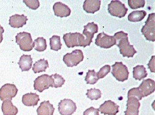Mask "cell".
Wrapping results in <instances>:
<instances>
[{
  "label": "cell",
  "instance_id": "cell-1",
  "mask_svg": "<svg viewBox=\"0 0 155 115\" xmlns=\"http://www.w3.org/2000/svg\"><path fill=\"white\" fill-rule=\"evenodd\" d=\"M114 37L116 41V45L120 48V53L123 57L132 58L137 53L134 46L130 44L128 38V34L123 31L116 32Z\"/></svg>",
  "mask_w": 155,
  "mask_h": 115
},
{
  "label": "cell",
  "instance_id": "cell-2",
  "mask_svg": "<svg viewBox=\"0 0 155 115\" xmlns=\"http://www.w3.org/2000/svg\"><path fill=\"white\" fill-rule=\"evenodd\" d=\"M63 40L68 47H74L75 46L86 47L91 44L86 40L84 35L79 32L68 33L63 35Z\"/></svg>",
  "mask_w": 155,
  "mask_h": 115
},
{
  "label": "cell",
  "instance_id": "cell-3",
  "mask_svg": "<svg viewBox=\"0 0 155 115\" xmlns=\"http://www.w3.org/2000/svg\"><path fill=\"white\" fill-rule=\"evenodd\" d=\"M16 43L23 51H30L35 46L30 33L22 32L18 33L15 37Z\"/></svg>",
  "mask_w": 155,
  "mask_h": 115
},
{
  "label": "cell",
  "instance_id": "cell-4",
  "mask_svg": "<svg viewBox=\"0 0 155 115\" xmlns=\"http://www.w3.org/2000/svg\"><path fill=\"white\" fill-rule=\"evenodd\" d=\"M142 34L147 40L154 42L155 41V14L154 13L149 15L146 21L145 25L141 29Z\"/></svg>",
  "mask_w": 155,
  "mask_h": 115
},
{
  "label": "cell",
  "instance_id": "cell-5",
  "mask_svg": "<svg viewBox=\"0 0 155 115\" xmlns=\"http://www.w3.org/2000/svg\"><path fill=\"white\" fill-rule=\"evenodd\" d=\"M108 11L112 16L122 18L126 15L128 11V8L125 7V5L121 2L114 0L109 4Z\"/></svg>",
  "mask_w": 155,
  "mask_h": 115
},
{
  "label": "cell",
  "instance_id": "cell-6",
  "mask_svg": "<svg viewBox=\"0 0 155 115\" xmlns=\"http://www.w3.org/2000/svg\"><path fill=\"white\" fill-rule=\"evenodd\" d=\"M112 74L117 80L124 82L128 78L129 71L127 66L123 65L122 62H116L112 66Z\"/></svg>",
  "mask_w": 155,
  "mask_h": 115
},
{
  "label": "cell",
  "instance_id": "cell-7",
  "mask_svg": "<svg viewBox=\"0 0 155 115\" xmlns=\"http://www.w3.org/2000/svg\"><path fill=\"white\" fill-rule=\"evenodd\" d=\"M84 54L81 50H76L63 56V62L68 67H73L83 61Z\"/></svg>",
  "mask_w": 155,
  "mask_h": 115
},
{
  "label": "cell",
  "instance_id": "cell-8",
  "mask_svg": "<svg viewBox=\"0 0 155 115\" xmlns=\"http://www.w3.org/2000/svg\"><path fill=\"white\" fill-rule=\"evenodd\" d=\"M50 87H53V79L51 76L47 74L38 77L34 81V89L40 92H42Z\"/></svg>",
  "mask_w": 155,
  "mask_h": 115
},
{
  "label": "cell",
  "instance_id": "cell-9",
  "mask_svg": "<svg viewBox=\"0 0 155 115\" xmlns=\"http://www.w3.org/2000/svg\"><path fill=\"white\" fill-rule=\"evenodd\" d=\"M95 44L100 47L108 49L113 46L116 45V41L114 36L109 35L105 32H101L97 35L95 40Z\"/></svg>",
  "mask_w": 155,
  "mask_h": 115
},
{
  "label": "cell",
  "instance_id": "cell-10",
  "mask_svg": "<svg viewBox=\"0 0 155 115\" xmlns=\"http://www.w3.org/2000/svg\"><path fill=\"white\" fill-rule=\"evenodd\" d=\"M76 110L75 102L69 99H63L58 104V110L61 115H71Z\"/></svg>",
  "mask_w": 155,
  "mask_h": 115
},
{
  "label": "cell",
  "instance_id": "cell-11",
  "mask_svg": "<svg viewBox=\"0 0 155 115\" xmlns=\"http://www.w3.org/2000/svg\"><path fill=\"white\" fill-rule=\"evenodd\" d=\"M18 89L14 84L6 83L0 89V99L11 100L16 96Z\"/></svg>",
  "mask_w": 155,
  "mask_h": 115
},
{
  "label": "cell",
  "instance_id": "cell-12",
  "mask_svg": "<svg viewBox=\"0 0 155 115\" xmlns=\"http://www.w3.org/2000/svg\"><path fill=\"white\" fill-rule=\"evenodd\" d=\"M98 111L104 114L116 115L119 112V106L110 100L106 101L100 105L98 109Z\"/></svg>",
  "mask_w": 155,
  "mask_h": 115
},
{
  "label": "cell",
  "instance_id": "cell-13",
  "mask_svg": "<svg viewBox=\"0 0 155 115\" xmlns=\"http://www.w3.org/2000/svg\"><path fill=\"white\" fill-rule=\"evenodd\" d=\"M127 106V108L124 112V115H139L140 103L137 99L134 97L128 98Z\"/></svg>",
  "mask_w": 155,
  "mask_h": 115
},
{
  "label": "cell",
  "instance_id": "cell-14",
  "mask_svg": "<svg viewBox=\"0 0 155 115\" xmlns=\"http://www.w3.org/2000/svg\"><path fill=\"white\" fill-rule=\"evenodd\" d=\"M138 88L143 98H144L154 92L155 82L151 78H148V79L143 80Z\"/></svg>",
  "mask_w": 155,
  "mask_h": 115
},
{
  "label": "cell",
  "instance_id": "cell-15",
  "mask_svg": "<svg viewBox=\"0 0 155 115\" xmlns=\"http://www.w3.org/2000/svg\"><path fill=\"white\" fill-rule=\"evenodd\" d=\"M53 10L57 17H67L70 15L71 10L67 5L61 3L56 2L53 6Z\"/></svg>",
  "mask_w": 155,
  "mask_h": 115
},
{
  "label": "cell",
  "instance_id": "cell-16",
  "mask_svg": "<svg viewBox=\"0 0 155 115\" xmlns=\"http://www.w3.org/2000/svg\"><path fill=\"white\" fill-rule=\"evenodd\" d=\"M98 31V27L94 22H89L86 26H84V29L83 31V35H85L86 40L91 43L93 38L94 37V34H96Z\"/></svg>",
  "mask_w": 155,
  "mask_h": 115
},
{
  "label": "cell",
  "instance_id": "cell-17",
  "mask_svg": "<svg viewBox=\"0 0 155 115\" xmlns=\"http://www.w3.org/2000/svg\"><path fill=\"white\" fill-rule=\"evenodd\" d=\"M27 21L28 18L25 15L15 14L10 17L9 25L14 28H20L26 25Z\"/></svg>",
  "mask_w": 155,
  "mask_h": 115
},
{
  "label": "cell",
  "instance_id": "cell-18",
  "mask_svg": "<svg viewBox=\"0 0 155 115\" xmlns=\"http://www.w3.org/2000/svg\"><path fill=\"white\" fill-rule=\"evenodd\" d=\"M100 0H86L83 4V9L89 14H94L100 8Z\"/></svg>",
  "mask_w": 155,
  "mask_h": 115
},
{
  "label": "cell",
  "instance_id": "cell-19",
  "mask_svg": "<svg viewBox=\"0 0 155 115\" xmlns=\"http://www.w3.org/2000/svg\"><path fill=\"white\" fill-rule=\"evenodd\" d=\"M55 109L49 101L41 102L38 107L37 112L38 115H53Z\"/></svg>",
  "mask_w": 155,
  "mask_h": 115
},
{
  "label": "cell",
  "instance_id": "cell-20",
  "mask_svg": "<svg viewBox=\"0 0 155 115\" xmlns=\"http://www.w3.org/2000/svg\"><path fill=\"white\" fill-rule=\"evenodd\" d=\"M40 101L39 95L36 93H27L23 95L22 98V103L26 106H35Z\"/></svg>",
  "mask_w": 155,
  "mask_h": 115
},
{
  "label": "cell",
  "instance_id": "cell-21",
  "mask_svg": "<svg viewBox=\"0 0 155 115\" xmlns=\"http://www.w3.org/2000/svg\"><path fill=\"white\" fill-rule=\"evenodd\" d=\"M2 110L3 115H16L18 113V109L17 107L13 105L11 100H4L2 106Z\"/></svg>",
  "mask_w": 155,
  "mask_h": 115
},
{
  "label": "cell",
  "instance_id": "cell-22",
  "mask_svg": "<svg viewBox=\"0 0 155 115\" xmlns=\"http://www.w3.org/2000/svg\"><path fill=\"white\" fill-rule=\"evenodd\" d=\"M19 67L22 71H27L31 69L33 64V59L30 55L23 54L20 58L19 62H18Z\"/></svg>",
  "mask_w": 155,
  "mask_h": 115
},
{
  "label": "cell",
  "instance_id": "cell-23",
  "mask_svg": "<svg viewBox=\"0 0 155 115\" xmlns=\"http://www.w3.org/2000/svg\"><path fill=\"white\" fill-rule=\"evenodd\" d=\"M133 76L136 80H141L147 76L146 69L143 65H137L133 69Z\"/></svg>",
  "mask_w": 155,
  "mask_h": 115
},
{
  "label": "cell",
  "instance_id": "cell-24",
  "mask_svg": "<svg viewBox=\"0 0 155 115\" xmlns=\"http://www.w3.org/2000/svg\"><path fill=\"white\" fill-rule=\"evenodd\" d=\"M147 13L146 11L140 10V11H133L132 13L128 15V19L130 22H140L144 19L146 16Z\"/></svg>",
  "mask_w": 155,
  "mask_h": 115
},
{
  "label": "cell",
  "instance_id": "cell-25",
  "mask_svg": "<svg viewBox=\"0 0 155 115\" xmlns=\"http://www.w3.org/2000/svg\"><path fill=\"white\" fill-rule=\"evenodd\" d=\"M49 67V63L47 60L45 59H41L37 62H35L33 66V71L34 73H40V72L45 71L46 69Z\"/></svg>",
  "mask_w": 155,
  "mask_h": 115
},
{
  "label": "cell",
  "instance_id": "cell-26",
  "mask_svg": "<svg viewBox=\"0 0 155 115\" xmlns=\"http://www.w3.org/2000/svg\"><path fill=\"white\" fill-rule=\"evenodd\" d=\"M62 46L61 42V38L58 35H53L50 39V47L51 50L54 51H59L61 50Z\"/></svg>",
  "mask_w": 155,
  "mask_h": 115
},
{
  "label": "cell",
  "instance_id": "cell-27",
  "mask_svg": "<svg viewBox=\"0 0 155 115\" xmlns=\"http://www.w3.org/2000/svg\"><path fill=\"white\" fill-rule=\"evenodd\" d=\"M35 49L36 51L42 52L45 51L47 48L46 40L44 38H38L34 41Z\"/></svg>",
  "mask_w": 155,
  "mask_h": 115
},
{
  "label": "cell",
  "instance_id": "cell-28",
  "mask_svg": "<svg viewBox=\"0 0 155 115\" xmlns=\"http://www.w3.org/2000/svg\"><path fill=\"white\" fill-rule=\"evenodd\" d=\"M85 80L87 84H95L98 80V77L97 75V73L94 70H89L87 72L86 77L85 78Z\"/></svg>",
  "mask_w": 155,
  "mask_h": 115
},
{
  "label": "cell",
  "instance_id": "cell-29",
  "mask_svg": "<svg viewBox=\"0 0 155 115\" xmlns=\"http://www.w3.org/2000/svg\"><path fill=\"white\" fill-rule=\"evenodd\" d=\"M86 95L91 100H98L102 96V92L99 89H91L87 90Z\"/></svg>",
  "mask_w": 155,
  "mask_h": 115
},
{
  "label": "cell",
  "instance_id": "cell-30",
  "mask_svg": "<svg viewBox=\"0 0 155 115\" xmlns=\"http://www.w3.org/2000/svg\"><path fill=\"white\" fill-rule=\"evenodd\" d=\"M53 79V87L58 88L61 87L63 86V84L65 82V80L64 78L60 75L55 74L51 75Z\"/></svg>",
  "mask_w": 155,
  "mask_h": 115
},
{
  "label": "cell",
  "instance_id": "cell-31",
  "mask_svg": "<svg viewBox=\"0 0 155 115\" xmlns=\"http://www.w3.org/2000/svg\"><path fill=\"white\" fill-rule=\"evenodd\" d=\"M128 5L132 9H137L144 7L146 2L144 0H128Z\"/></svg>",
  "mask_w": 155,
  "mask_h": 115
},
{
  "label": "cell",
  "instance_id": "cell-32",
  "mask_svg": "<svg viewBox=\"0 0 155 115\" xmlns=\"http://www.w3.org/2000/svg\"><path fill=\"white\" fill-rule=\"evenodd\" d=\"M130 97H134V98H137L139 101L141 100L143 98V96L138 87L133 88L129 90L128 92V98H130Z\"/></svg>",
  "mask_w": 155,
  "mask_h": 115
},
{
  "label": "cell",
  "instance_id": "cell-33",
  "mask_svg": "<svg viewBox=\"0 0 155 115\" xmlns=\"http://www.w3.org/2000/svg\"><path fill=\"white\" fill-rule=\"evenodd\" d=\"M110 65H105L100 70V71L97 73V75L98 77V79L100 78H104L107 74H108L110 71Z\"/></svg>",
  "mask_w": 155,
  "mask_h": 115
},
{
  "label": "cell",
  "instance_id": "cell-34",
  "mask_svg": "<svg viewBox=\"0 0 155 115\" xmlns=\"http://www.w3.org/2000/svg\"><path fill=\"white\" fill-rule=\"evenodd\" d=\"M23 2L28 7L33 10L37 9L40 6V2L38 0H33V1H30V0H27L26 1V0H25V1H23Z\"/></svg>",
  "mask_w": 155,
  "mask_h": 115
},
{
  "label": "cell",
  "instance_id": "cell-35",
  "mask_svg": "<svg viewBox=\"0 0 155 115\" xmlns=\"http://www.w3.org/2000/svg\"><path fill=\"white\" fill-rule=\"evenodd\" d=\"M83 115H99V111L98 109L94 108L93 107H91L84 112Z\"/></svg>",
  "mask_w": 155,
  "mask_h": 115
},
{
  "label": "cell",
  "instance_id": "cell-36",
  "mask_svg": "<svg viewBox=\"0 0 155 115\" xmlns=\"http://www.w3.org/2000/svg\"><path fill=\"white\" fill-rule=\"evenodd\" d=\"M149 68L151 70V72H153L154 73V56H152L150 63L148 64Z\"/></svg>",
  "mask_w": 155,
  "mask_h": 115
},
{
  "label": "cell",
  "instance_id": "cell-37",
  "mask_svg": "<svg viewBox=\"0 0 155 115\" xmlns=\"http://www.w3.org/2000/svg\"><path fill=\"white\" fill-rule=\"evenodd\" d=\"M4 29H3V27L0 25V44H1V42H2V41H3V33L4 32Z\"/></svg>",
  "mask_w": 155,
  "mask_h": 115
}]
</instances>
